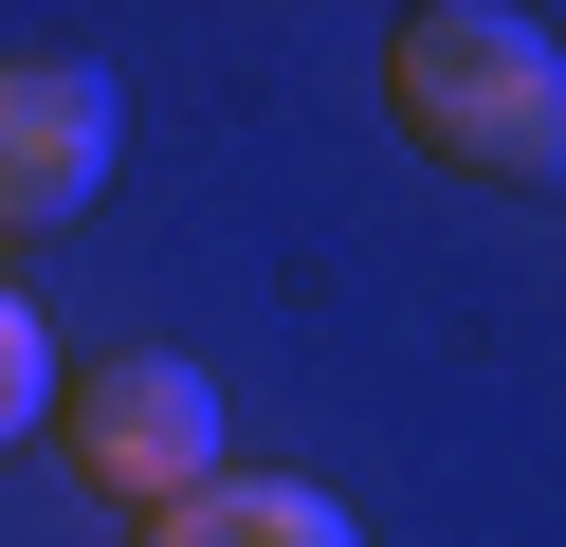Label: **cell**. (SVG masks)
<instances>
[{"instance_id": "cell-3", "label": "cell", "mask_w": 566, "mask_h": 547, "mask_svg": "<svg viewBox=\"0 0 566 547\" xmlns=\"http://www.w3.org/2000/svg\"><path fill=\"white\" fill-rule=\"evenodd\" d=\"M111 182V73L92 55H0V238H38Z\"/></svg>"}, {"instance_id": "cell-2", "label": "cell", "mask_w": 566, "mask_h": 547, "mask_svg": "<svg viewBox=\"0 0 566 547\" xmlns=\"http://www.w3.org/2000/svg\"><path fill=\"white\" fill-rule=\"evenodd\" d=\"M38 438H55L111 511H165V493H201V474H220V383H201L184 347H111V365H74V383H55Z\"/></svg>"}, {"instance_id": "cell-4", "label": "cell", "mask_w": 566, "mask_h": 547, "mask_svg": "<svg viewBox=\"0 0 566 547\" xmlns=\"http://www.w3.org/2000/svg\"><path fill=\"white\" fill-rule=\"evenodd\" d=\"M128 547H366V529H347V493H311V474H201V493L128 511Z\"/></svg>"}, {"instance_id": "cell-1", "label": "cell", "mask_w": 566, "mask_h": 547, "mask_svg": "<svg viewBox=\"0 0 566 547\" xmlns=\"http://www.w3.org/2000/svg\"><path fill=\"white\" fill-rule=\"evenodd\" d=\"M384 109H402L420 165L457 182H566V36L512 0H402L384 19Z\"/></svg>"}, {"instance_id": "cell-5", "label": "cell", "mask_w": 566, "mask_h": 547, "mask_svg": "<svg viewBox=\"0 0 566 547\" xmlns=\"http://www.w3.org/2000/svg\"><path fill=\"white\" fill-rule=\"evenodd\" d=\"M38 420H55V328L19 311V292H0V456H19Z\"/></svg>"}]
</instances>
